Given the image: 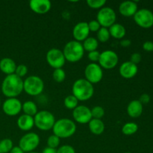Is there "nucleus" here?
I'll use <instances>...</instances> for the list:
<instances>
[{"instance_id": "58836bf2", "label": "nucleus", "mask_w": 153, "mask_h": 153, "mask_svg": "<svg viewBox=\"0 0 153 153\" xmlns=\"http://www.w3.org/2000/svg\"><path fill=\"white\" fill-rule=\"evenodd\" d=\"M143 49L147 52H152L153 51V42L146 41L143 44Z\"/></svg>"}, {"instance_id": "ddd939ff", "label": "nucleus", "mask_w": 153, "mask_h": 153, "mask_svg": "<svg viewBox=\"0 0 153 153\" xmlns=\"http://www.w3.org/2000/svg\"><path fill=\"white\" fill-rule=\"evenodd\" d=\"M22 103L17 98H7L2 105V110L6 115L14 117L22 111Z\"/></svg>"}, {"instance_id": "72a5a7b5", "label": "nucleus", "mask_w": 153, "mask_h": 153, "mask_svg": "<svg viewBox=\"0 0 153 153\" xmlns=\"http://www.w3.org/2000/svg\"><path fill=\"white\" fill-rule=\"evenodd\" d=\"M28 73V67L25 64H19L16 66V70H15V74L19 77H24Z\"/></svg>"}, {"instance_id": "c85d7f7f", "label": "nucleus", "mask_w": 153, "mask_h": 153, "mask_svg": "<svg viewBox=\"0 0 153 153\" xmlns=\"http://www.w3.org/2000/svg\"><path fill=\"white\" fill-rule=\"evenodd\" d=\"M111 34L108 28L101 27L100 29L97 31V40L101 43H105L110 39Z\"/></svg>"}, {"instance_id": "4468645a", "label": "nucleus", "mask_w": 153, "mask_h": 153, "mask_svg": "<svg viewBox=\"0 0 153 153\" xmlns=\"http://www.w3.org/2000/svg\"><path fill=\"white\" fill-rule=\"evenodd\" d=\"M73 117L76 123L80 124L89 123L93 119L91 110L85 105H78L73 110Z\"/></svg>"}, {"instance_id": "c9c22d12", "label": "nucleus", "mask_w": 153, "mask_h": 153, "mask_svg": "<svg viewBox=\"0 0 153 153\" xmlns=\"http://www.w3.org/2000/svg\"><path fill=\"white\" fill-rule=\"evenodd\" d=\"M57 153H76L74 148L70 145H63L57 149Z\"/></svg>"}, {"instance_id": "79ce46f5", "label": "nucleus", "mask_w": 153, "mask_h": 153, "mask_svg": "<svg viewBox=\"0 0 153 153\" xmlns=\"http://www.w3.org/2000/svg\"><path fill=\"white\" fill-rule=\"evenodd\" d=\"M42 153H57V149H53V148L48 147L47 146V147H46L43 149Z\"/></svg>"}, {"instance_id": "20e7f679", "label": "nucleus", "mask_w": 153, "mask_h": 153, "mask_svg": "<svg viewBox=\"0 0 153 153\" xmlns=\"http://www.w3.org/2000/svg\"><path fill=\"white\" fill-rule=\"evenodd\" d=\"M62 52L66 61L76 63L82 59L85 54V49L82 43L74 40L67 42Z\"/></svg>"}, {"instance_id": "f8f14e48", "label": "nucleus", "mask_w": 153, "mask_h": 153, "mask_svg": "<svg viewBox=\"0 0 153 153\" xmlns=\"http://www.w3.org/2000/svg\"><path fill=\"white\" fill-rule=\"evenodd\" d=\"M134 19L139 26L145 28H150L153 25V13L148 9H140L134 15Z\"/></svg>"}, {"instance_id": "f704fd0d", "label": "nucleus", "mask_w": 153, "mask_h": 153, "mask_svg": "<svg viewBox=\"0 0 153 153\" xmlns=\"http://www.w3.org/2000/svg\"><path fill=\"white\" fill-rule=\"evenodd\" d=\"M88 23V28H89L90 31H93V32H97L101 28V25L99 23L97 19H93L91 20Z\"/></svg>"}, {"instance_id": "412c9836", "label": "nucleus", "mask_w": 153, "mask_h": 153, "mask_svg": "<svg viewBox=\"0 0 153 153\" xmlns=\"http://www.w3.org/2000/svg\"><path fill=\"white\" fill-rule=\"evenodd\" d=\"M16 68L15 61L10 58H4L0 61V70L7 76L14 74Z\"/></svg>"}, {"instance_id": "a19ab883", "label": "nucleus", "mask_w": 153, "mask_h": 153, "mask_svg": "<svg viewBox=\"0 0 153 153\" xmlns=\"http://www.w3.org/2000/svg\"><path fill=\"white\" fill-rule=\"evenodd\" d=\"M120 43L121 46H123V47H128L131 45V42L128 39H123V40L120 42Z\"/></svg>"}, {"instance_id": "39448f33", "label": "nucleus", "mask_w": 153, "mask_h": 153, "mask_svg": "<svg viewBox=\"0 0 153 153\" xmlns=\"http://www.w3.org/2000/svg\"><path fill=\"white\" fill-rule=\"evenodd\" d=\"M34 126L42 131L52 129L55 123V117L53 114L49 111L43 110L38 111L34 117Z\"/></svg>"}, {"instance_id": "4be33fe9", "label": "nucleus", "mask_w": 153, "mask_h": 153, "mask_svg": "<svg viewBox=\"0 0 153 153\" xmlns=\"http://www.w3.org/2000/svg\"><path fill=\"white\" fill-rule=\"evenodd\" d=\"M88 127L91 132L96 135H100L102 134L105 128V123L102 120L94 119V118L89 122Z\"/></svg>"}, {"instance_id": "37998d69", "label": "nucleus", "mask_w": 153, "mask_h": 153, "mask_svg": "<svg viewBox=\"0 0 153 153\" xmlns=\"http://www.w3.org/2000/svg\"><path fill=\"white\" fill-rule=\"evenodd\" d=\"M9 153H25L19 146H13V149L10 150V152Z\"/></svg>"}, {"instance_id": "7c9ffc66", "label": "nucleus", "mask_w": 153, "mask_h": 153, "mask_svg": "<svg viewBox=\"0 0 153 153\" xmlns=\"http://www.w3.org/2000/svg\"><path fill=\"white\" fill-rule=\"evenodd\" d=\"M91 110V114L94 119H100L101 120L105 115V110L102 106L97 105L94 106Z\"/></svg>"}, {"instance_id": "393cba45", "label": "nucleus", "mask_w": 153, "mask_h": 153, "mask_svg": "<svg viewBox=\"0 0 153 153\" xmlns=\"http://www.w3.org/2000/svg\"><path fill=\"white\" fill-rule=\"evenodd\" d=\"M85 51L90 52L92 51L97 50V48L99 46V41L97 39L94 37H88V38L85 39L82 43Z\"/></svg>"}, {"instance_id": "423d86ee", "label": "nucleus", "mask_w": 153, "mask_h": 153, "mask_svg": "<svg viewBox=\"0 0 153 153\" xmlns=\"http://www.w3.org/2000/svg\"><path fill=\"white\" fill-rule=\"evenodd\" d=\"M44 90V82L37 76H30L23 81V91L30 96H38Z\"/></svg>"}, {"instance_id": "e433bc0d", "label": "nucleus", "mask_w": 153, "mask_h": 153, "mask_svg": "<svg viewBox=\"0 0 153 153\" xmlns=\"http://www.w3.org/2000/svg\"><path fill=\"white\" fill-rule=\"evenodd\" d=\"M100 53L101 52H99L98 50L92 51V52H88V58H89V60L91 61H92V63H96L97 61H99L100 57Z\"/></svg>"}, {"instance_id": "a18cd8bd", "label": "nucleus", "mask_w": 153, "mask_h": 153, "mask_svg": "<svg viewBox=\"0 0 153 153\" xmlns=\"http://www.w3.org/2000/svg\"><path fill=\"white\" fill-rule=\"evenodd\" d=\"M125 153H131V152H125Z\"/></svg>"}, {"instance_id": "9d476101", "label": "nucleus", "mask_w": 153, "mask_h": 153, "mask_svg": "<svg viewBox=\"0 0 153 153\" xmlns=\"http://www.w3.org/2000/svg\"><path fill=\"white\" fill-rule=\"evenodd\" d=\"M46 61L51 67L55 69L62 68L66 62L64 53L61 50L57 48L49 49L46 55Z\"/></svg>"}, {"instance_id": "2eb2a0df", "label": "nucleus", "mask_w": 153, "mask_h": 153, "mask_svg": "<svg viewBox=\"0 0 153 153\" xmlns=\"http://www.w3.org/2000/svg\"><path fill=\"white\" fill-rule=\"evenodd\" d=\"M90 32L88 22H79L73 28V36L75 40L81 43L89 37Z\"/></svg>"}, {"instance_id": "f257e3e1", "label": "nucleus", "mask_w": 153, "mask_h": 153, "mask_svg": "<svg viewBox=\"0 0 153 153\" xmlns=\"http://www.w3.org/2000/svg\"><path fill=\"white\" fill-rule=\"evenodd\" d=\"M23 91V80L16 74L6 76L1 83V92L7 98H16Z\"/></svg>"}, {"instance_id": "cd10ccee", "label": "nucleus", "mask_w": 153, "mask_h": 153, "mask_svg": "<svg viewBox=\"0 0 153 153\" xmlns=\"http://www.w3.org/2000/svg\"><path fill=\"white\" fill-rule=\"evenodd\" d=\"M13 147V143L10 139L4 138L0 141V153H9Z\"/></svg>"}, {"instance_id": "f3484780", "label": "nucleus", "mask_w": 153, "mask_h": 153, "mask_svg": "<svg viewBox=\"0 0 153 153\" xmlns=\"http://www.w3.org/2000/svg\"><path fill=\"white\" fill-rule=\"evenodd\" d=\"M137 71H138L137 66L131 63L130 61L123 63L119 69L120 76L126 79H129L134 77L137 73Z\"/></svg>"}, {"instance_id": "7ed1b4c3", "label": "nucleus", "mask_w": 153, "mask_h": 153, "mask_svg": "<svg viewBox=\"0 0 153 153\" xmlns=\"http://www.w3.org/2000/svg\"><path fill=\"white\" fill-rule=\"evenodd\" d=\"M76 125L75 122L68 118H61L55 121L52 128L53 134L61 138H69L76 131Z\"/></svg>"}, {"instance_id": "c756f323", "label": "nucleus", "mask_w": 153, "mask_h": 153, "mask_svg": "<svg viewBox=\"0 0 153 153\" xmlns=\"http://www.w3.org/2000/svg\"><path fill=\"white\" fill-rule=\"evenodd\" d=\"M52 78L58 83H61L66 79V73L63 68L55 69L52 73Z\"/></svg>"}, {"instance_id": "a878e982", "label": "nucleus", "mask_w": 153, "mask_h": 153, "mask_svg": "<svg viewBox=\"0 0 153 153\" xmlns=\"http://www.w3.org/2000/svg\"><path fill=\"white\" fill-rule=\"evenodd\" d=\"M137 130H138L137 124L132 122L127 123L122 127V132L125 135H131V134H135Z\"/></svg>"}, {"instance_id": "a211bd4d", "label": "nucleus", "mask_w": 153, "mask_h": 153, "mask_svg": "<svg viewBox=\"0 0 153 153\" xmlns=\"http://www.w3.org/2000/svg\"><path fill=\"white\" fill-rule=\"evenodd\" d=\"M137 11V4L134 1H125L120 3L119 6V12L124 16H131Z\"/></svg>"}, {"instance_id": "2f4dec72", "label": "nucleus", "mask_w": 153, "mask_h": 153, "mask_svg": "<svg viewBox=\"0 0 153 153\" xmlns=\"http://www.w3.org/2000/svg\"><path fill=\"white\" fill-rule=\"evenodd\" d=\"M87 4L93 9H101L106 4L105 0H87Z\"/></svg>"}, {"instance_id": "5701e85b", "label": "nucleus", "mask_w": 153, "mask_h": 153, "mask_svg": "<svg viewBox=\"0 0 153 153\" xmlns=\"http://www.w3.org/2000/svg\"><path fill=\"white\" fill-rule=\"evenodd\" d=\"M109 32L111 36L115 39H122L125 37L126 34V28L120 23H116L112 25L110 28H108Z\"/></svg>"}, {"instance_id": "4c0bfd02", "label": "nucleus", "mask_w": 153, "mask_h": 153, "mask_svg": "<svg viewBox=\"0 0 153 153\" xmlns=\"http://www.w3.org/2000/svg\"><path fill=\"white\" fill-rule=\"evenodd\" d=\"M140 61H141V55H140V53L135 52V53H133L132 55H131L130 61H131V63H133V64L137 65L138 63L140 62Z\"/></svg>"}, {"instance_id": "dca6fc26", "label": "nucleus", "mask_w": 153, "mask_h": 153, "mask_svg": "<svg viewBox=\"0 0 153 153\" xmlns=\"http://www.w3.org/2000/svg\"><path fill=\"white\" fill-rule=\"evenodd\" d=\"M29 7L35 13L45 14L51 10L52 2L49 0H31Z\"/></svg>"}, {"instance_id": "6ab92c4d", "label": "nucleus", "mask_w": 153, "mask_h": 153, "mask_svg": "<svg viewBox=\"0 0 153 153\" xmlns=\"http://www.w3.org/2000/svg\"><path fill=\"white\" fill-rule=\"evenodd\" d=\"M16 124L19 129H21L22 131H30L34 126V117L23 114L19 117L17 121H16Z\"/></svg>"}, {"instance_id": "1a4fd4ad", "label": "nucleus", "mask_w": 153, "mask_h": 153, "mask_svg": "<svg viewBox=\"0 0 153 153\" xmlns=\"http://www.w3.org/2000/svg\"><path fill=\"white\" fill-rule=\"evenodd\" d=\"M99 65L102 68L111 70L117 66L119 62L118 55L113 50H105L100 53Z\"/></svg>"}, {"instance_id": "9b49d317", "label": "nucleus", "mask_w": 153, "mask_h": 153, "mask_svg": "<svg viewBox=\"0 0 153 153\" xmlns=\"http://www.w3.org/2000/svg\"><path fill=\"white\" fill-rule=\"evenodd\" d=\"M85 79L92 85L99 83L103 78L102 68L97 63H91L85 67Z\"/></svg>"}, {"instance_id": "aec40b11", "label": "nucleus", "mask_w": 153, "mask_h": 153, "mask_svg": "<svg viewBox=\"0 0 153 153\" xmlns=\"http://www.w3.org/2000/svg\"><path fill=\"white\" fill-rule=\"evenodd\" d=\"M143 112V104L139 100H132L127 106V113L132 118L139 117Z\"/></svg>"}, {"instance_id": "0eeeda50", "label": "nucleus", "mask_w": 153, "mask_h": 153, "mask_svg": "<svg viewBox=\"0 0 153 153\" xmlns=\"http://www.w3.org/2000/svg\"><path fill=\"white\" fill-rule=\"evenodd\" d=\"M40 142V138L38 134L34 132H28L21 137L18 146L24 152H34L39 146Z\"/></svg>"}, {"instance_id": "473e14b6", "label": "nucleus", "mask_w": 153, "mask_h": 153, "mask_svg": "<svg viewBox=\"0 0 153 153\" xmlns=\"http://www.w3.org/2000/svg\"><path fill=\"white\" fill-rule=\"evenodd\" d=\"M47 145L48 147L53 148V149H56L60 145V138L57 137L55 134H52L49 136L47 139Z\"/></svg>"}, {"instance_id": "b1692460", "label": "nucleus", "mask_w": 153, "mask_h": 153, "mask_svg": "<svg viewBox=\"0 0 153 153\" xmlns=\"http://www.w3.org/2000/svg\"><path fill=\"white\" fill-rule=\"evenodd\" d=\"M22 111H23L24 114L28 115V116L33 117L38 112L37 105L33 101H25L22 104Z\"/></svg>"}, {"instance_id": "bb28decb", "label": "nucleus", "mask_w": 153, "mask_h": 153, "mask_svg": "<svg viewBox=\"0 0 153 153\" xmlns=\"http://www.w3.org/2000/svg\"><path fill=\"white\" fill-rule=\"evenodd\" d=\"M64 106L67 109L70 110H74L78 105H79V100L72 94V95H68L64 98Z\"/></svg>"}, {"instance_id": "49530a36", "label": "nucleus", "mask_w": 153, "mask_h": 153, "mask_svg": "<svg viewBox=\"0 0 153 153\" xmlns=\"http://www.w3.org/2000/svg\"><path fill=\"white\" fill-rule=\"evenodd\" d=\"M0 106H1V102H0Z\"/></svg>"}, {"instance_id": "ea45409f", "label": "nucleus", "mask_w": 153, "mask_h": 153, "mask_svg": "<svg viewBox=\"0 0 153 153\" xmlns=\"http://www.w3.org/2000/svg\"><path fill=\"white\" fill-rule=\"evenodd\" d=\"M139 101H140L142 104H147V103L150 101V97H149V94H143L140 96Z\"/></svg>"}, {"instance_id": "c03bdc74", "label": "nucleus", "mask_w": 153, "mask_h": 153, "mask_svg": "<svg viewBox=\"0 0 153 153\" xmlns=\"http://www.w3.org/2000/svg\"><path fill=\"white\" fill-rule=\"evenodd\" d=\"M28 153H39V152H28Z\"/></svg>"}, {"instance_id": "f03ea898", "label": "nucleus", "mask_w": 153, "mask_h": 153, "mask_svg": "<svg viewBox=\"0 0 153 153\" xmlns=\"http://www.w3.org/2000/svg\"><path fill=\"white\" fill-rule=\"evenodd\" d=\"M73 95L79 101H87L92 98L94 94V85L85 79H79L75 81L72 88Z\"/></svg>"}, {"instance_id": "6e6552de", "label": "nucleus", "mask_w": 153, "mask_h": 153, "mask_svg": "<svg viewBox=\"0 0 153 153\" xmlns=\"http://www.w3.org/2000/svg\"><path fill=\"white\" fill-rule=\"evenodd\" d=\"M116 12L110 7H103L98 11L97 15V20L101 27L110 28L116 22Z\"/></svg>"}]
</instances>
